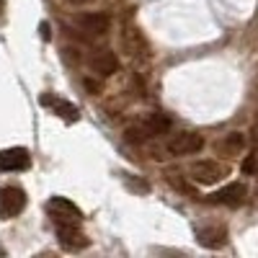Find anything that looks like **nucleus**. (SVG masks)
<instances>
[{
	"label": "nucleus",
	"instance_id": "nucleus-1",
	"mask_svg": "<svg viewBox=\"0 0 258 258\" xmlns=\"http://www.w3.org/2000/svg\"><path fill=\"white\" fill-rule=\"evenodd\" d=\"M170 129V119L163 114H147L135 126H126V140L129 142H145L150 137H160Z\"/></svg>",
	"mask_w": 258,
	"mask_h": 258
},
{
	"label": "nucleus",
	"instance_id": "nucleus-2",
	"mask_svg": "<svg viewBox=\"0 0 258 258\" xmlns=\"http://www.w3.org/2000/svg\"><path fill=\"white\" fill-rule=\"evenodd\" d=\"M47 212H49V217H52L57 225H64V222L80 225V220H83L80 207L73 204L70 199H64V197H52V199L47 202Z\"/></svg>",
	"mask_w": 258,
	"mask_h": 258
},
{
	"label": "nucleus",
	"instance_id": "nucleus-3",
	"mask_svg": "<svg viewBox=\"0 0 258 258\" xmlns=\"http://www.w3.org/2000/svg\"><path fill=\"white\" fill-rule=\"evenodd\" d=\"M26 209V194L18 186H3L0 188V220L18 217Z\"/></svg>",
	"mask_w": 258,
	"mask_h": 258
},
{
	"label": "nucleus",
	"instance_id": "nucleus-4",
	"mask_svg": "<svg viewBox=\"0 0 258 258\" xmlns=\"http://www.w3.org/2000/svg\"><path fill=\"white\" fill-rule=\"evenodd\" d=\"M204 147V137L197 135V132H178L168 140L165 150L170 155H176V158H183V155H197L199 150Z\"/></svg>",
	"mask_w": 258,
	"mask_h": 258
},
{
	"label": "nucleus",
	"instance_id": "nucleus-5",
	"mask_svg": "<svg viewBox=\"0 0 258 258\" xmlns=\"http://www.w3.org/2000/svg\"><path fill=\"white\" fill-rule=\"evenodd\" d=\"M191 178L197 181V183H204V186H212V183H217L227 176V168L217 160H199V163H194L191 165Z\"/></svg>",
	"mask_w": 258,
	"mask_h": 258
},
{
	"label": "nucleus",
	"instance_id": "nucleus-6",
	"mask_svg": "<svg viewBox=\"0 0 258 258\" xmlns=\"http://www.w3.org/2000/svg\"><path fill=\"white\" fill-rule=\"evenodd\" d=\"M57 240L64 250H83V248H88V238H85V232L78 227V225H70V222H64V225H57Z\"/></svg>",
	"mask_w": 258,
	"mask_h": 258
},
{
	"label": "nucleus",
	"instance_id": "nucleus-7",
	"mask_svg": "<svg viewBox=\"0 0 258 258\" xmlns=\"http://www.w3.org/2000/svg\"><path fill=\"white\" fill-rule=\"evenodd\" d=\"M31 165V155L26 147H6L0 150V170H26Z\"/></svg>",
	"mask_w": 258,
	"mask_h": 258
},
{
	"label": "nucleus",
	"instance_id": "nucleus-8",
	"mask_svg": "<svg viewBox=\"0 0 258 258\" xmlns=\"http://www.w3.org/2000/svg\"><path fill=\"white\" fill-rule=\"evenodd\" d=\"M75 24L83 34H88V36H103L111 29L109 16H103V13H83V16L75 18Z\"/></svg>",
	"mask_w": 258,
	"mask_h": 258
},
{
	"label": "nucleus",
	"instance_id": "nucleus-9",
	"mask_svg": "<svg viewBox=\"0 0 258 258\" xmlns=\"http://www.w3.org/2000/svg\"><path fill=\"white\" fill-rule=\"evenodd\" d=\"M119 68H121V62H119V57H116L111 49H98L96 54H91V70L98 73L101 78L116 75Z\"/></svg>",
	"mask_w": 258,
	"mask_h": 258
},
{
	"label": "nucleus",
	"instance_id": "nucleus-10",
	"mask_svg": "<svg viewBox=\"0 0 258 258\" xmlns=\"http://www.w3.org/2000/svg\"><path fill=\"white\" fill-rule=\"evenodd\" d=\"M209 202L214 204H225V207H240L245 202V186L243 183H227L220 191H214Z\"/></svg>",
	"mask_w": 258,
	"mask_h": 258
},
{
	"label": "nucleus",
	"instance_id": "nucleus-11",
	"mask_svg": "<svg viewBox=\"0 0 258 258\" xmlns=\"http://www.w3.org/2000/svg\"><path fill=\"white\" fill-rule=\"evenodd\" d=\"M41 101V106H47V109H52L57 116H62L64 121H78V106H73L70 101H62V98H57V96H49V93H44L39 98Z\"/></svg>",
	"mask_w": 258,
	"mask_h": 258
},
{
	"label": "nucleus",
	"instance_id": "nucleus-12",
	"mask_svg": "<svg viewBox=\"0 0 258 258\" xmlns=\"http://www.w3.org/2000/svg\"><path fill=\"white\" fill-rule=\"evenodd\" d=\"M197 240L204 248H222L227 243V232L225 227H217V225H202L197 230Z\"/></svg>",
	"mask_w": 258,
	"mask_h": 258
},
{
	"label": "nucleus",
	"instance_id": "nucleus-13",
	"mask_svg": "<svg viewBox=\"0 0 258 258\" xmlns=\"http://www.w3.org/2000/svg\"><path fill=\"white\" fill-rule=\"evenodd\" d=\"M124 47L129 49V54H137V57H147V44H145V39H142V34L132 26V24H124Z\"/></svg>",
	"mask_w": 258,
	"mask_h": 258
},
{
	"label": "nucleus",
	"instance_id": "nucleus-14",
	"mask_svg": "<svg viewBox=\"0 0 258 258\" xmlns=\"http://www.w3.org/2000/svg\"><path fill=\"white\" fill-rule=\"evenodd\" d=\"M214 147H217L222 155H227V158L240 155V153H243V147H245V137H243L240 132H230V135H225Z\"/></svg>",
	"mask_w": 258,
	"mask_h": 258
},
{
	"label": "nucleus",
	"instance_id": "nucleus-15",
	"mask_svg": "<svg viewBox=\"0 0 258 258\" xmlns=\"http://www.w3.org/2000/svg\"><path fill=\"white\" fill-rule=\"evenodd\" d=\"M85 88L93 91V93H98V91H101V85H98V83H91V80H85Z\"/></svg>",
	"mask_w": 258,
	"mask_h": 258
},
{
	"label": "nucleus",
	"instance_id": "nucleus-16",
	"mask_svg": "<svg viewBox=\"0 0 258 258\" xmlns=\"http://www.w3.org/2000/svg\"><path fill=\"white\" fill-rule=\"evenodd\" d=\"M41 36L49 39V29H47V24H41Z\"/></svg>",
	"mask_w": 258,
	"mask_h": 258
},
{
	"label": "nucleus",
	"instance_id": "nucleus-17",
	"mask_svg": "<svg viewBox=\"0 0 258 258\" xmlns=\"http://www.w3.org/2000/svg\"><path fill=\"white\" fill-rule=\"evenodd\" d=\"M3 8H6V0H0V16H3Z\"/></svg>",
	"mask_w": 258,
	"mask_h": 258
}]
</instances>
